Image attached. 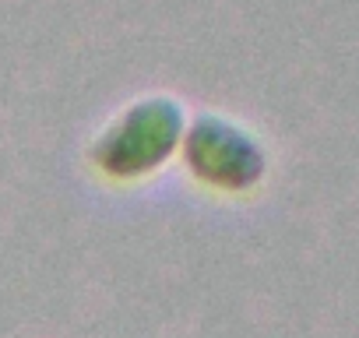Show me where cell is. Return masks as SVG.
I'll return each instance as SVG.
<instances>
[{
    "instance_id": "cell-1",
    "label": "cell",
    "mask_w": 359,
    "mask_h": 338,
    "mask_svg": "<svg viewBox=\"0 0 359 338\" xmlns=\"http://www.w3.org/2000/svg\"><path fill=\"white\" fill-rule=\"evenodd\" d=\"M184 109L165 95L127 106L92 144V165L109 180H144L184 144Z\"/></svg>"
},
{
    "instance_id": "cell-2",
    "label": "cell",
    "mask_w": 359,
    "mask_h": 338,
    "mask_svg": "<svg viewBox=\"0 0 359 338\" xmlns=\"http://www.w3.org/2000/svg\"><path fill=\"white\" fill-rule=\"evenodd\" d=\"M180 148H184V162L191 173L205 187L222 191V194L254 191L268 169V155L261 141L247 127L219 113H201L198 120H191Z\"/></svg>"
}]
</instances>
